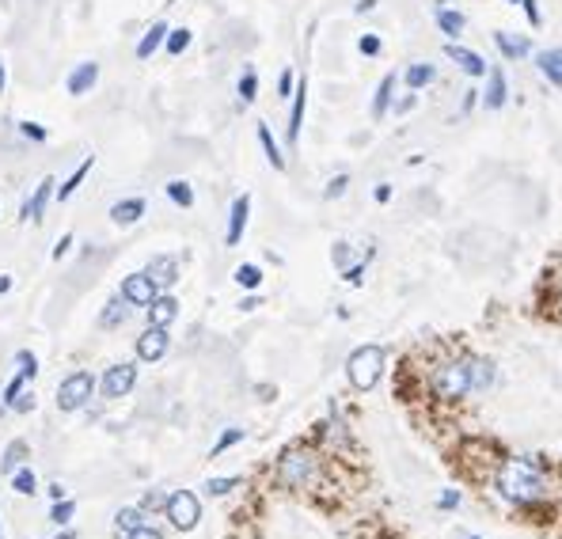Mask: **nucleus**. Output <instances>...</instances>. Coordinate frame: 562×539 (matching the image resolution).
I'll list each match as a JSON object with an SVG mask.
<instances>
[{
    "instance_id": "f257e3e1",
    "label": "nucleus",
    "mask_w": 562,
    "mask_h": 539,
    "mask_svg": "<svg viewBox=\"0 0 562 539\" xmlns=\"http://www.w3.org/2000/svg\"><path fill=\"white\" fill-rule=\"evenodd\" d=\"M498 494L509 501H536L543 494V471L532 460H509L498 471Z\"/></svg>"
},
{
    "instance_id": "f03ea898",
    "label": "nucleus",
    "mask_w": 562,
    "mask_h": 539,
    "mask_svg": "<svg viewBox=\"0 0 562 539\" xmlns=\"http://www.w3.org/2000/svg\"><path fill=\"white\" fill-rule=\"evenodd\" d=\"M380 373H384V349H380V346H361V349L350 353L346 376H350V384L357 387V392H369V387H377Z\"/></svg>"
},
{
    "instance_id": "7ed1b4c3",
    "label": "nucleus",
    "mask_w": 562,
    "mask_h": 539,
    "mask_svg": "<svg viewBox=\"0 0 562 539\" xmlns=\"http://www.w3.org/2000/svg\"><path fill=\"white\" fill-rule=\"evenodd\" d=\"M316 479V452L308 448H289L278 460V482L297 490V486H308Z\"/></svg>"
},
{
    "instance_id": "20e7f679",
    "label": "nucleus",
    "mask_w": 562,
    "mask_h": 539,
    "mask_svg": "<svg viewBox=\"0 0 562 539\" xmlns=\"http://www.w3.org/2000/svg\"><path fill=\"white\" fill-rule=\"evenodd\" d=\"M95 392V376L92 373H69L61 384H58V411L73 414V411H84L88 399Z\"/></svg>"
},
{
    "instance_id": "39448f33",
    "label": "nucleus",
    "mask_w": 562,
    "mask_h": 539,
    "mask_svg": "<svg viewBox=\"0 0 562 539\" xmlns=\"http://www.w3.org/2000/svg\"><path fill=\"white\" fill-rule=\"evenodd\" d=\"M430 387H433V395L437 399H464L468 392H471V380H468V365L464 361H452V365H441V368H433V380H430Z\"/></svg>"
},
{
    "instance_id": "423d86ee",
    "label": "nucleus",
    "mask_w": 562,
    "mask_h": 539,
    "mask_svg": "<svg viewBox=\"0 0 562 539\" xmlns=\"http://www.w3.org/2000/svg\"><path fill=\"white\" fill-rule=\"evenodd\" d=\"M167 520L179 528V532H191V528H198V520H201V505H198V498L191 494V490H175L172 498H167Z\"/></svg>"
},
{
    "instance_id": "0eeeda50",
    "label": "nucleus",
    "mask_w": 562,
    "mask_h": 539,
    "mask_svg": "<svg viewBox=\"0 0 562 539\" xmlns=\"http://www.w3.org/2000/svg\"><path fill=\"white\" fill-rule=\"evenodd\" d=\"M133 384H138V365H129V361L111 365L103 373V395L107 399H122V395L133 392Z\"/></svg>"
},
{
    "instance_id": "6e6552de",
    "label": "nucleus",
    "mask_w": 562,
    "mask_h": 539,
    "mask_svg": "<svg viewBox=\"0 0 562 539\" xmlns=\"http://www.w3.org/2000/svg\"><path fill=\"white\" fill-rule=\"evenodd\" d=\"M156 289H160V285L152 281V278L145 274V270H141V274H129V278H122V296L129 300L133 308H148L152 300H156Z\"/></svg>"
},
{
    "instance_id": "1a4fd4ad",
    "label": "nucleus",
    "mask_w": 562,
    "mask_h": 539,
    "mask_svg": "<svg viewBox=\"0 0 562 539\" xmlns=\"http://www.w3.org/2000/svg\"><path fill=\"white\" fill-rule=\"evenodd\" d=\"M167 342H172V339H167V327H152L148 323V331L138 339V358L141 361H160L167 353Z\"/></svg>"
},
{
    "instance_id": "9d476101",
    "label": "nucleus",
    "mask_w": 562,
    "mask_h": 539,
    "mask_svg": "<svg viewBox=\"0 0 562 539\" xmlns=\"http://www.w3.org/2000/svg\"><path fill=\"white\" fill-rule=\"evenodd\" d=\"M247 216H251V194H240L232 201V213H228V232H225V243L236 247L244 240V228H247Z\"/></svg>"
},
{
    "instance_id": "9b49d317",
    "label": "nucleus",
    "mask_w": 562,
    "mask_h": 539,
    "mask_svg": "<svg viewBox=\"0 0 562 539\" xmlns=\"http://www.w3.org/2000/svg\"><path fill=\"white\" fill-rule=\"evenodd\" d=\"M54 187H58V182L49 179V175L39 182L35 194H31V198L23 201V213H20L23 221H42V213H46V206H49V198H54Z\"/></svg>"
},
{
    "instance_id": "f8f14e48",
    "label": "nucleus",
    "mask_w": 562,
    "mask_h": 539,
    "mask_svg": "<svg viewBox=\"0 0 562 539\" xmlns=\"http://www.w3.org/2000/svg\"><path fill=\"white\" fill-rule=\"evenodd\" d=\"M99 80V65L95 61H80L76 69L69 73V80H65V88H69V95H88L95 88Z\"/></svg>"
},
{
    "instance_id": "ddd939ff",
    "label": "nucleus",
    "mask_w": 562,
    "mask_h": 539,
    "mask_svg": "<svg viewBox=\"0 0 562 539\" xmlns=\"http://www.w3.org/2000/svg\"><path fill=\"white\" fill-rule=\"evenodd\" d=\"M445 54L464 69L468 76H486L490 73V65H486V57L483 54H475V49H464V46H445Z\"/></svg>"
},
{
    "instance_id": "4468645a",
    "label": "nucleus",
    "mask_w": 562,
    "mask_h": 539,
    "mask_svg": "<svg viewBox=\"0 0 562 539\" xmlns=\"http://www.w3.org/2000/svg\"><path fill=\"white\" fill-rule=\"evenodd\" d=\"M304 107H308V80H297V92H293V110H289V145H297V141H300Z\"/></svg>"
},
{
    "instance_id": "2eb2a0df",
    "label": "nucleus",
    "mask_w": 562,
    "mask_h": 539,
    "mask_svg": "<svg viewBox=\"0 0 562 539\" xmlns=\"http://www.w3.org/2000/svg\"><path fill=\"white\" fill-rule=\"evenodd\" d=\"M490 84H486V92H483V107L490 110H502L505 107V99H509V88H505V73L498 69V65H490Z\"/></svg>"
},
{
    "instance_id": "dca6fc26",
    "label": "nucleus",
    "mask_w": 562,
    "mask_h": 539,
    "mask_svg": "<svg viewBox=\"0 0 562 539\" xmlns=\"http://www.w3.org/2000/svg\"><path fill=\"white\" fill-rule=\"evenodd\" d=\"M145 274H148L152 281H156V285H164V289H172V285L179 281V262H175L172 255H156V259L148 262Z\"/></svg>"
},
{
    "instance_id": "f3484780",
    "label": "nucleus",
    "mask_w": 562,
    "mask_h": 539,
    "mask_svg": "<svg viewBox=\"0 0 562 539\" xmlns=\"http://www.w3.org/2000/svg\"><path fill=\"white\" fill-rule=\"evenodd\" d=\"M145 216V198H122V201H114L111 206V221L114 225H138Z\"/></svg>"
},
{
    "instance_id": "a211bd4d",
    "label": "nucleus",
    "mask_w": 562,
    "mask_h": 539,
    "mask_svg": "<svg viewBox=\"0 0 562 539\" xmlns=\"http://www.w3.org/2000/svg\"><path fill=\"white\" fill-rule=\"evenodd\" d=\"M536 69L548 76L555 88H562V46H551V49H540L536 54Z\"/></svg>"
},
{
    "instance_id": "6ab92c4d",
    "label": "nucleus",
    "mask_w": 562,
    "mask_h": 539,
    "mask_svg": "<svg viewBox=\"0 0 562 539\" xmlns=\"http://www.w3.org/2000/svg\"><path fill=\"white\" fill-rule=\"evenodd\" d=\"M175 315H179V300L175 296H156L148 305V323L152 327H172Z\"/></svg>"
},
{
    "instance_id": "aec40b11",
    "label": "nucleus",
    "mask_w": 562,
    "mask_h": 539,
    "mask_svg": "<svg viewBox=\"0 0 562 539\" xmlns=\"http://www.w3.org/2000/svg\"><path fill=\"white\" fill-rule=\"evenodd\" d=\"M494 46H498L502 57H509V61H521L528 49H532V42L524 35H513V31H498V35H494Z\"/></svg>"
},
{
    "instance_id": "412c9836",
    "label": "nucleus",
    "mask_w": 562,
    "mask_h": 539,
    "mask_svg": "<svg viewBox=\"0 0 562 539\" xmlns=\"http://www.w3.org/2000/svg\"><path fill=\"white\" fill-rule=\"evenodd\" d=\"M468 380H471V392H486L494 384V365L486 358H468Z\"/></svg>"
},
{
    "instance_id": "4be33fe9",
    "label": "nucleus",
    "mask_w": 562,
    "mask_h": 539,
    "mask_svg": "<svg viewBox=\"0 0 562 539\" xmlns=\"http://www.w3.org/2000/svg\"><path fill=\"white\" fill-rule=\"evenodd\" d=\"M167 35H172V31H167V23H152V27L145 31V39L138 42V57H141V61H148V57L156 54V49L167 42Z\"/></svg>"
},
{
    "instance_id": "5701e85b",
    "label": "nucleus",
    "mask_w": 562,
    "mask_h": 539,
    "mask_svg": "<svg viewBox=\"0 0 562 539\" xmlns=\"http://www.w3.org/2000/svg\"><path fill=\"white\" fill-rule=\"evenodd\" d=\"M31 456V448H27V441H12L8 448H4V456H0V475H15V471L23 467V460Z\"/></svg>"
},
{
    "instance_id": "b1692460",
    "label": "nucleus",
    "mask_w": 562,
    "mask_h": 539,
    "mask_svg": "<svg viewBox=\"0 0 562 539\" xmlns=\"http://www.w3.org/2000/svg\"><path fill=\"white\" fill-rule=\"evenodd\" d=\"M391 92H396V73H388V76L380 80L377 95H372V107H369V114L377 118V122H380V118H384V114L391 110Z\"/></svg>"
},
{
    "instance_id": "393cba45",
    "label": "nucleus",
    "mask_w": 562,
    "mask_h": 539,
    "mask_svg": "<svg viewBox=\"0 0 562 539\" xmlns=\"http://www.w3.org/2000/svg\"><path fill=\"white\" fill-rule=\"evenodd\" d=\"M126 319H129V300L122 296V293H118L114 300H111V305L103 308V315H99V327H122L126 323Z\"/></svg>"
},
{
    "instance_id": "a878e982",
    "label": "nucleus",
    "mask_w": 562,
    "mask_h": 539,
    "mask_svg": "<svg viewBox=\"0 0 562 539\" xmlns=\"http://www.w3.org/2000/svg\"><path fill=\"white\" fill-rule=\"evenodd\" d=\"M259 145H263V153H266L270 167H274V172H285V156H281V148H278L274 133H270V126H266V122H259Z\"/></svg>"
},
{
    "instance_id": "bb28decb",
    "label": "nucleus",
    "mask_w": 562,
    "mask_h": 539,
    "mask_svg": "<svg viewBox=\"0 0 562 539\" xmlns=\"http://www.w3.org/2000/svg\"><path fill=\"white\" fill-rule=\"evenodd\" d=\"M92 163H95V156H84V163L76 167V172H73L69 179H65V182H61V187H58V198H61V201H69V198H73V194L80 190V182H84V179H88V172H92Z\"/></svg>"
},
{
    "instance_id": "cd10ccee",
    "label": "nucleus",
    "mask_w": 562,
    "mask_h": 539,
    "mask_svg": "<svg viewBox=\"0 0 562 539\" xmlns=\"http://www.w3.org/2000/svg\"><path fill=\"white\" fill-rule=\"evenodd\" d=\"M403 80H406V88H425V84H433V80H437V65L418 61V65H411V69L403 73Z\"/></svg>"
},
{
    "instance_id": "c85d7f7f",
    "label": "nucleus",
    "mask_w": 562,
    "mask_h": 539,
    "mask_svg": "<svg viewBox=\"0 0 562 539\" xmlns=\"http://www.w3.org/2000/svg\"><path fill=\"white\" fill-rule=\"evenodd\" d=\"M464 15L459 12H452V8H437V27H441V35H449V39H456V35H464Z\"/></svg>"
},
{
    "instance_id": "c756f323",
    "label": "nucleus",
    "mask_w": 562,
    "mask_h": 539,
    "mask_svg": "<svg viewBox=\"0 0 562 539\" xmlns=\"http://www.w3.org/2000/svg\"><path fill=\"white\" fill-rule=\"evenodd\" d=\"M164 190H167V198H172L175 206H183V209L194 206V190H191V182H186V179H172Z\"/></svg>"
},
{
    "instance_id": "7c9ffc66",
    "label": "nucleus",
    "mask_w": 562,
    "mask_h": 539,
    "mask_svg": "<svg viewBox=\"0 0 562 539\" xmlns=\"http://www.w3.org/2000/svg\"><path fill=\"white\" fill-rule=\"evenodd\" d=\"M236 92H240V103H244V107L254 103V95H259V73H254L251 65L240 73V88H236Z\"/></svg>"
},
{
    "instance_id": "2f4dec72",
    "label": "nucleus",
    "mask_w": 562,
    "mask_h": 539,
    "mask_svg": "<svg viewBox=\"0 0 562 539\" xmlns=\"http://www.w3.org/2000/svg\"><path fill=\"white\" fill-rule=\"evenodd\" d=\"M114 525H118V532H122V535H129L133 528H141V525H145V509H141V505H138V509H118Z\"/></svg>"
},
{
    "instance_id": "473e14b6",
    "label": "nucleus",
    "mask_w": 562,
    "mask_h": 539,
    "mask_svg": "<svg viewBox=\"0 0 562 539\" xmlns=\"http://www.w3.org/2000/svg\"><path fill=\"white\" fill-rule=\"evenodd\" d=\"M12 490H15V494H35V490H39V479H35V471H31L27 464L12 475Z\"/></svg>"
},
{
    "instance_id": "72a5a7b5",
    "label": "nucleus",
    "mask_w": 562,
    "mask_h": 539,
    "mask_svg": "<svg viewBox=\"0 0 562 539\" xmlns=\"http://www.w3.org/2000/svg\"><path fill=\"white\" fill-rule=\"evenodd\" d=\"M236 281H240L244 289H259V285H263V270L254 266V262H244L240 270H236Z\"/></svg>"
},
{
    "instance_id": "f704fd0d",
    "label": "nucleus",
    "mask_w": 562,
    "mask_h": 539,
    "mask_svg": "<svg viewBox=\"0 0 562 539\" xmlns=\"http://www.w3.org/2000/svg\"><path fill=\"white\" fill-rule=\"evenodd\" d=\"M191 39H194V35H191V31H186V27H175L172 35H167V42H164V46H167V54H172V57H179L183 49L191 46Z\"/></svg>"
},
{
    "instance_id": "c9c22d12",
    "label": "nucleus",
    "mask_w": 562,
    "mask_h": 539,
    "mask_svg": "<svg viewBox=\"0 0 562 539\" xmlns=\"http://www.w3.org/2000/svg\"><path fill=\"white\" fill-rule=\"evenodd\" d=\"M15 368H20V376L35 380V373H39V358H35L31 349H20V353H15Z\"/></svg>"
},
{
    "instance_id": "e433bc0d",
    "label": "nucleus",
    "mask_w": 562,
    "mask_h": 539,
    "mask_svg": "<svg viewBox=\"0 0 562 539\" xmlns=\"http://www.w3.org/2000/svg\"><path fill=\"white\" fill-rule=\"evenodd\" d=\"M73 513H76V505L69 498H61V501H54V509H49V520H54V525H65V520H73Z\"/></svg>"
},
{
    "instance_id": "4c0bfd02",
    "label": "nucleus",
    "mask_w": 562,
    "mask_h": 539,
    "mask_svg": "<svg viewBox=\"0 0 562 539\" xmlns=\"http://www.w3.org/2000/svg\"><path fill=\"white\" fill-rule=\"evenodd\" d=\"M240 441H244V429H225V433H220V441L213 445V452H210V456H220V452H225V448L240 445Z\"/></svg>"
},
{
    "instance_id": "58836bf2",
    "label": "nucleus",
    "mask_w": 562,
    "mask_h": 539,
    "mask_svg": "<svg viewBox=\"0 0 562 539\" xmlns=\"http://www.w3.org/2000/svg\"><path fill=\"white\" fill-rule=\"evenodd\" d=\"M236 486H240V479H236V475H228V479H210V482H206V490H210L213 498H220V494L236 490Z\"/></svg>"
},
{
    "instance_id": "ea45409f",
    "label": "nucleus",
    "mask_w": 562,
    "mask_h": 539,
    "mask_svg": "<svg viewBox=\"0 0 562 539\" xmlns=\"http://www.w3.org/2000/svg\"><path fill=\"white\" fill-rule=\"evenodd\" d=\"M346 187H350V175H335V179L327 182V190H323V198H327V201L343 198V194H346Z\"/></svg>"
},
{
    "instance_id": "a19ab883",
    "label": "nucleus",
    "mask_w": 562,
    "mask_h": 539,
    "mask_svg": "<svg viewBox=\"0 0 562 539\" xmlns=\"http://www.w3.org/2000/svg\"><path fill=\"white\" fill-rule=\"evenodd\" d=\"M293 92H297V76H293V69H285V73L278 76V95H281V99H293Z\"/></svg>"
},
{
    "instance_id": "79ce46f5",
    "label": "nucleus",
    "mask_w": 562,
    "mask_h": 539,
    "mask_svg": "<svg viewBox=\"0 0 562 539\" xmlns=\"http://www.w3.org/2000/svg\"><path fill=\"white\" fill-rule=\"evenodd\" d=\"M23 384H27V376H20V373H15V376L8 380V387H4V395H0V399H4V402H8V407H12V399H15V395H20V392H23Z\"/></svg>"
},
{
    "instance_id": "37998d69",
    "label": "nucleus",
    "mask_w": 562,
    "mask_h": 539,
    "mask_svg": "<svg viewBox=\"0 0 562 539\" xmlns=\"http://www.w3.org/2000/svg\"><path fill=\"white\" fill-rule=\"evenodd\" d=\"M20 133H23V137H31V141H39V145L49 137V133H46L39 122H20Z\"/></svg>"
},
{
    "instance_id": "c03bdc74",
    "label": "nucleus",
    "mask_w": 562,
    "mask_h": 539,
    "mask_svg": "<svg viewBox=\"0 0 562 539\" xmlns=\"http://www.w3.org/2000/svg\"><path fill=\"white\" fill-rule=\"evenodd\" d=\"M357 49H361L365 57H377L380 54V35H365L361 42H357Z\"/></svg>"
},
{
    "instance_id": "a18cd8bd",
    "label": "nucleus",
    "mask_w": 562,
    "mask_h": 539,
    "mask_svg": "<svg viewBox=\"0 0 562 539\" xmlns=\"http://www.w3.org/2000/svg\"><path fill=\"white\" fill-rule=\"evenodd\" d=\"M167 498H172V494H156V490H152V494H145L141 509H145V513H148V509H167Z\"/></svg>"
},
{
    "instance_id": "49530a36",
    "label": "nucleus",
    "mask_w": 562,
    "mask_h": 539,
    "mask_svg": "<svg viewBox=\"0 0 562 539\" xmlns=\"http://www.w3.org/2000/svg\"><path fill=\"white\" fill-rule=\"evenodd\" d=\"M350 259H353V247H350V243H335V266H338V270H346Z\"/></svg>"
},
{
    "instance_id": "de8ad7c7",
    "label": "nucleus",
    "mask_w": 562,
    "mask_h": 539,
    "mask_svg": "<svg viewBox=\"0 0 562 539\" xmlns=\"http://www.w3.org/2000/svg\"><path fill=\"white\" fill-rule=\"evenodd\" d=\"M12 411H20V414H27V411H35V395L31 392H20L12 399Z\"/></svg>"
},
{
    "instance_id": "09e8293b",
    "label": "nucleus",
    "mask_w": 562,
    "mask_h": 539,
    "mask_svg": "<svg viewBox=\"0 0 562 539\" xmlns=\"http://www.w3.org/2000/svg\"><path fill=\"white\" fill-rule=\"evenodd\" d=\"M521 8H524V15H528V23H532V27L543 23V15H540V4H536V0H521Z\"/></svg>"
},
{
    "instance_id": "8fccbe9b",
    "label": "nucleus",
    "mask_w": 562,
    "mask_h": 539,
    "mask_svg": "<svg viewBox=\"0 0 562 539\" xmlns=\"http://www.w3.org/2000/svg\"><path fill=\"white\" fill-rule=\"evenodd\" d=\"M126 539H164V532H160V528H152V525H141V528H133Z\"/></svg>"
},
{
    "instance_id": "3c124183",
    "label": "nucleus",
    "mask_w": 562,
    "mask_h": 539,
    "mask_svg": "<svg viewBox=\"0 0 562 539\" xmlns=\"http://www.w3.org/2000/svg\"><path fill=\"white\" fill-rule=\"evenodd\" d=\"M69 247H73V235L65 232L61 240H58V247H54V259H65V255H69Z\"/></svg>"
},
{
    "instance_id": "603ef678",
    "label": "nucleus",
    "mask_w": 562,
    "mask_h": 539,
    "mask_svg": "<svg viewBox=\"0 0 562 539\" xmlns=\"http://www.w3.org/2000/svg\"><path fill=\"white\" fill-rule=\"evenodd\" d=\"M372 201H380V206H384V201H391V187H388V182H380V187L372 190Z\"/></svg>"
},
{
    "instance_id": "864d4df0",
    "label": "nucleus",
    "mask_w": 562,
    "mask_h": 539,
    "mask_svg": "<svg viewBox=\"0 0 562 539\" xmlns=\"http://www.w3.org/2000/svg\"><path fill=\"white\" fill-rule=\"evenodd\" d=\"M415 107H418V95H406V99H399V103H396V110H399V114L415 110Z\"/></svg>"
},
{
    "instance_id": "5fc2aeb1",
    "label": "nucleus",
    "mask_w": 562,
    "mask_h": 539,
    "mask_svg": "<svg viewBox=\"0 0 562 539\" xmlns=\"http://www.w3.org/2000/svg\"><path fill=\"white\" fill-rule=\"evenodd\" d=\"M456 505H459V494H456V490L441 494V509H456Z\"/></svg>"
},
{
    "instance_id": "6e6d98bb",
    "label": "nucleus",
    "mask_w": 562,
    "mask_h": 539,
    "mask_svg": "<svg viewBox=\"0 0 562 539\" xmlns=\"http://www.w3.org/2000/svg\"><path fill=\"white\" fill-rule=\"evenodd\" d=\"M479 95H483V92H475V88H471V92H468V99H464V110H471L475 103H479Z\"/></svg>"
},
{
    "instance_id": "4d7b16f0",
    "label": "nucleus",
    "mask_w": 562,
    "mask_h": 539,
    "mask_svg": "<svg viewBox=\"0 0 562 539\" xmlns=\"http://www.w3.org/2000/svg\"><path fill=\"white\" fill-rule=\"evenodd\" d=\"M49 498L61 501V498H65V486H61V482H54V486H49Z\"/></svg>"
},
{
    "instance_id": "13d9d810",
    "label": "nucleus",
    "mask_w": 562,
    "mask_h": 539,
    "mask_svg": "<svg viewBox=\"0 0 562 539\" xmlns=\"http://www.w3.org/2000/svg\"><path fill=\"white\" fill-rule=\"evenodd\" d=\"M372 8H377V0H357V12H361V15L372 12Z\"/></svg>"
},
{
    "instance_id": "bf43d9fd",
    "label": "nucleus",
    "mask_w": 562,
    "mask_h": 539,
    "mask_svg": "<svg viewBox=\"0 0 562 539\" xmlns=\"http://www.w3.org/2000/svg\"><path fill=\"white\" fill-rule=\"evenodd\" d=\"M12 289V278L8 274H0V293H8Z\"/></svg>"
},
{
    "instance_id": "052dcab7",
    "label": "nucleus",
    "mask_w": 562,
    "mask_h": 539,
    "mask_svg": "<svg viewBox=\"0 0 562 539\" xmlns=\"http://www.w3.org/2000/svg\"><path fill=\"white\" fill-rule=\"evenodd\" d=\"M4 80H8V73H4V61H0V92H4Z\"/></svg>"
},
{
    "instance_id": "680f3d73",
    "label": "nucleus",
    "mask_w": 562,
    "mask_h": 539,
    "mask_svg": "<svg viewBox=\"0 0 562 539\" xmlns=\"http://www.w3.org/2000/svg\"><path fill=\"white\" fill-rule=\"evenodd\" d=\"M54 539H76V535H73V532H61V535H54Z\"/></svg>"
},
{
    "instance_id": "e2e57ef3",
    "label": "nucleus",
    "mask_w": 562,
    "mask_h": 539,
    "mask_svg": "<svg viewBox=\"0 0 562 539\" xmlns=\"http://www.w3.org/2000/svg\"><path fill=\"white\" fill-rule=\"evenodd\" d=\"M4 407H8V402H4V399H0V414H4Z\"/></svg>"
},
{
    "instance_id": "0e129e2a",
    "label": "nucleus",
    "mask_w": 562,
    "mask_h": 539,
    "mask_svg": "<svg viewBox=\"0 0 562 539\" xmlns=\"http://www.w3.org/2000/svg\"><path fill=\"white\" fill-rule=\"evenodd\" d=\"M509 4H521V0H509Z\"/></svg>"
},
{
    "instance_id": "69168bd1",
    "label": "nucleus",
    "mask_w": 562,
    "mask_h": 539,
    "mask_svg": "<svg viewBox=\"0 0 562 539\" xmlns=\"http://www.w3.org/2000/svg\"><path fill=\"white\" fill-rule=\"evenodd\" d=\"M475 539H479V535H475Z\"/></svg>"
}]
</instances>
